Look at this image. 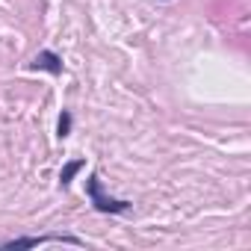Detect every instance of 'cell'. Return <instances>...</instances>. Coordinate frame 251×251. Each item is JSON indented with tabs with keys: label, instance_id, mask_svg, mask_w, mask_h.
<instances>
[{
	"label": "cell",
	"instance_id": "cell-3",
	"mask_svg": "<svg viewBox=\"0 0 251 251\" xmlns=\"http://www.w3.org/2000/svg\"><path fill=\"white\" fill-rule=\"evenodd\" d=\"M30 68H42V71H50V74H62V59L56 53H50V50H42V53L33 56Z\"/></svg>",
	"mask_w": 251,
	"mask_h": 251
},
{
	"label": "cell",
	"instance_id": "cell-5",
	"mask_svg": "<svg viewBox=\"0 0 251 251\" xmlns=\"http://www.w3.org/2000/svg\"><path fill=\"white\" fill-rule=\"evenodd\" d=\"M56 133H59V139H65V136L71 133V112H62V115H59V124H56Z\"/></svg>",
	"mask_w": 251,
	"mask_h": 251
},
{
	"label": "cell",
	"instance_id": "cell-2",
	"mask_svg": "<svg viewBox=\"0 0 251 251\" xmlns=\"http://www.w3.org/2000/svg\"><path fill=\"white\" fill-rule=\"evenodd\" d=\"M45 242H65V245H83L80 236H65V233H50V236H21V239H9L3 242V248H36Z\"/></svg>",
	"mask_w": 251,
	"mask_h": 251
},
{
	"label": "cell",
	"instance_id": "cell-4",
	"mask_svg": "<svg viewBox=\"0 0 251 251\" xmlns=\"http://www.w3.org/2000/svg\"><path fill=\"white\" fill-rule=\"evenodd\" d=\"M83 166H86L83 160H71V163H68V166L62 169V175H59V186H62V189H68V183H71V177H74V175H77V172H80Z\"/></svg>",
	"mask_w": 251,
	"mask_h": 251
},
{
	"label": "cell",
	"instance_id": "cell-1",
	"mask_svg": "<svg viewBox=\"0 0 251 251\" xmlns=\"http://www.w3.org/2000/svg\"><path fill=\"white\" fill-rule=\"evenodd\" d=\"M86 192H89L95 210H100V213H127V210H130V201H118V198H109V195L100 192V180H98V175H89V180H86Z\"/></svg>",
	"mask_w": 251,
	"mask_h": 251
}]
</instances>
